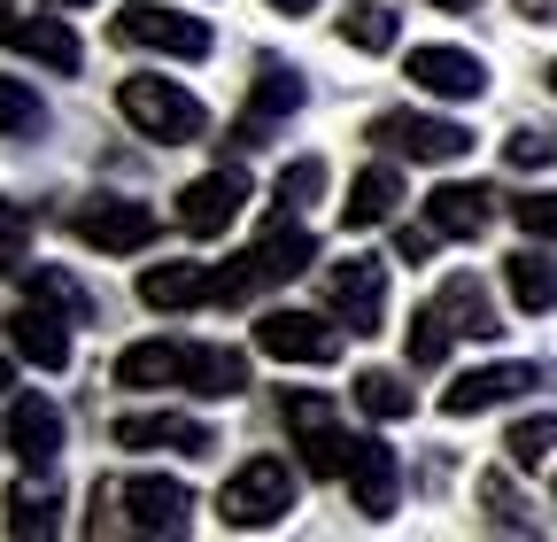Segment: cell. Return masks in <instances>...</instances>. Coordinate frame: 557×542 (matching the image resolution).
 <instances>
[{
  "mask_svg": "<svg viewBox=\"0 0 557 542\" xmlns=\"http://www.w3.org/2000/svg\"><path fill=\"white\" fill-rule=\"evenodd\" d=\"M318 263V241L310 225H295V210H278V225H263V241H248L240 256L218 263V303H248L278 280H302V271Z\"/></svg>",
  "mask_w": 557,
  "mask_h": 542,
  "instance_id": "1",
  "label": "cell"
},
{
  "mask_svg": "<svg viewBox=\"0 0 557 542\" xmlns=\"http://www.w3.org/2000/svg\"><path fill=\"white\" fill-rule=\"evenodd\" d=\"M295 504H302V465H287V457H248L233 481L218 489V519H225V527H240V534L278 527Z\"/></svg>",
  "mask_w": 557,
  "mask_h": 542,
  "instance_id": "2",
  "label": "cell"
},
{
  "mask_svg": "<svg viewBox=\"0 0 557 542\" xmlns=\"http://www.w3.org/2000/svg\"><path fill=\"white\" fill-rule=\"evenodd\" d=\"M116 109H124V124L139 132V140H163V148H186V140L209 132V109L186 86H171V78H124Z\"/></svg>",
  "mask_w": 557,
  "mask_h": 542,
  "instance_id": "3",
  "label": "cell"
},
{
  "mask_svg": "<svg viewBox=\"0 0 557 542\" xmlns=\"http://www.w3.org/2000/svg\"><path fill=\"white\" fill-rule=\"evenodd\" d=\"M278 419H287L295 449H302V472H318V481H341L348 465V434H341V411L325 387H278Z\"/></svg>",
  "mask_w": 557,
  "mask_h": 542,
  "instance_id": "4",
  "label": "cell"
},
{
  "mask_svg": "<svg viewBox=\"0 0 557 542\" xmlns=\"http://www.w3.org/2000/svg\"><path fill=\"white\" fill-rule=\"evenodd\" d=\"M109 39L116 47H156V54H178V62H201L209 47H218V32H209L201 16H178V9H163V0H124V9L109 16Z\"/></svg>",
  "mask_w": 557,
  "mask_h": 542,
  "instance_id": "5",
  "label": "cell"
},
{
  "mask_svg": "<svg viewBox=\"0 0 557 542\" xmlns=\"http://www.w3.org/2000/svg\"><path fill=\"white\" fill-rule=\"evenodd\" d=\"M70 233H78L86 248H101V256H139L163 233V218L148 210V201H132V194H86L78 210H70Z\"/></svg>",
  "mask_w": 557,
  "mask_h": 542,
  "instance_id": "6",
  "label": "cell"
},
{
  "mask_svg": "<svg viewBox=\"0 0 557 542\" xmlns=\"http://www.w3.org/2000/svg\"><path fill=\"white\" fill-rule=\"evenodd\" d=\"M372 148L410 156V163H465L472 156V132L457 116H418V109H387L372 116Z\"/></svg>",
  "mask_w": 557,
  "mask_h": 542,
  "instance_id": "7",
  "label": "cell"
},
{
  "mask_svg": "<svg viewBox=\"0 0 557 542\" xmlns=\"http://www.w3.org/2000/svg\"><path fill=\"white\" fill-rule=\"evenodd\" d=\"M325 303L333 318L357 333V342H372V333H387V263L380 256H348L325 271Z\"/></svg>",
  "mask_w": 557,
  "mask_h": 542,
  "instance_id": "8",
  "label": "cell"
},
{
  "mask_svg": "<svg viewBox=\"0 0 557 542\" xmlns=\"http://www.w3.org/2000/svg\"><path fill=\"white\" fill-rule=\"evenodd\" d=\"M310 101V86H302V71H287V62H256V86H248V109H240V124H233V156H248V148H263L271 140V124H287L295 109Z\"/></svg>",
  "mask_w": 557,
  "mask_h": 542,
  "instance_id": "9",
  "label": "cell"
},
{
  "mask_svg": "<svg viewBox=\"0 0 557 542\" xmlns=\"http://www.w3.org/2000/svg\"><path fill=\"white\" fill-rule=\"evenodd\" d=\"M240 210H248V171H240V163H218V171H201V178L178 194V233H186V241H218Z\"/></svg>",
  "mask_w": 557,
  "mask_h": 542,
  "instance_id": "10",
  "label": "cell"
},
{
  "mask_svg": "<svg viewBox=\"0 0 557 542\" xmlns=\"http://www.w3.org/2000/svg\"><path fill=\"white\" fill-rule=\"evenodd\" d=\"M256 349L278 365H333L341 357V325L318 310H263L256 318Z\"/></svg>",
  "mask_w": 557,
  "mask_h": 542,
  "instance_id": "11",
  "label": "cell"
},
{
  "mask_svg": "<svg viewBox=\"0 0 557 542\" xmlns=\"http://www.w3.org/2000/svg\"><path fill=\"white\" fill-rule=\"evenodd\" d=\"M348 504H357L364 519H395V496H403V457L380 442V434H348Z\"/></svg>",
  "mask_w": 557,
  "mask_h": 542,
  "instance_id": "12",
  "label": "cell"
},
{
  "mask_svg": "<svg viewBox=\"0 0 557 542\" xmlns=\"http://www.w3.org/2000/svg\"><path fill=\"white\" fill-rule=\"evenodd\" d=\"M116 496H124L132 534H186L194 527V489L171 481V472H132V481H116Z\"/></svg>",
  "mask_w": 557,
  "mask_h": 542,
  "instance_id": "13",
  "label": "cell"
},
{
  "mask_svg": "<svg viewBox=\"0 0 557 542\" xmlns=\"http://www.w3.org/2000/svg\"><path fill=\"white\" fill-rule=\"evenodd\" d=\"M109 442L116 449H171V457H209L218 449L209 419H194V411H124L109 427Z\"/></svg>",
  "mask_w": 557,
  "mask_h": 542,
  "instance_id": "14",
  "label": "cell"
},
{
  "mask_svg": "<svg viewBox=\"0 0 557 542\" xmlns=\"http://www.w3.org/2000/svg\"><path fill=\"white\" fill-rule=\"evenodd\" d=\"M9 457L24 465V472H54V457H62V403H47L39 387H24L16 403H9Z\"/></svg>",
  "mask_w": 557,
  "mask_h": 542,
  "instance_id": "15",
  "label": "cell"
},
{
  "mask_svg": "<svg viewBox=\"0 0 557 542\" xmlns=\"http://www.w3.org/2000/svg\"><path fill=\"white\" fill-rule=\"evenodd\" d=\"M403 78H410L418 94H434V101H480V94H487V62L465 54V47H410Z\"/></svg>",
  "mask_w": 557,
  "mask_h": 542,
  "instance_id": "16",
  "label": "cell"
},
{
  "mask_svg": "<svg viewBox=\"0 0 557 542\" xmlns=\"http://www.w3.org/2000/svg\"><path fill=\"white\" fill-rule=\"evenodd\" d=\"M0 47H16V54H32V62H47L54 78H70L86 62V47H78V32H70L62 16H16L9 0H0Z\"/></svg>",
  "mask_w": 557,
  "mask_h": 542,
  "instance_id": "17",
  "label": "cell"
},
{
  "mask_svg": "<svg viewBox=\"0 0 557 542\" xmlns=\"http://www.w3.org/2000/svg\"><path fill=\"white\" fill-rule=\"evenodd\" d=\"M534 380H542L534 365H480V372H457V380L442 387V411H449V419H480V411H496V403L527 395Z\"/></svg>",
  "mask_w": 557,
  "mask_h": 542,
  "instance_id": "18",
  "label": "cell"
},
{
  "mask_svg": "<svg viewBox=\"0 0 557 542\" xmlns=\"http://www.w3.org/2000/svg\"><path fill=\"white\" fill-rule=\"evenodd\" d=\"M9 349L24 365H39V372H62L70 365V318L24 295V310H9Z\"/></svg>",
  "mask_w": 557,
  "mask_h": 542,
  "instance_id": "19",
  "label": "cell"
},
{
  "mask_svg": "<svg viewBox=\"0 0 557 542\" xmlns=\"http://www.w3.org/2000/svg\"><path fill=\"white\" fill-rule=\"evenodd\" d=\"M178 387L201 395V403H233V395H248V349L186 342V372H178Z\"/></svg>",
  "mask_w": 557,
  "mask_h": 542,
  "instance_id": "20",
  "label": "cell"
},
{
  "mask_svg": "<svg viewBox=\"0 0 557 542\" xmlns=\"http://www.w3.org/2000/svg\"><path fill=\"white\" fill-rule=\"evenodd\" d=\"M139 303L148 310H209L218 303V263H148L139 271Z\"/></svg>",
  "mask_w": 557,
  "mask_h": 542,
  "instance_id": "21",
  "label": "cell"
},
{
  "mask_svg": "<svg viewBox=\"0 0 557 542\" xmlns=\"http://www.w3.org/2000/svg\"><path fill=\"white\" fill-rule=\"evenodd\" d=\"M487 218H496V194H487V186H434L426 194V225L442 233V241H480L487 233Z\"/></svg>",
  "mask_w": 557,
  "mask_h": 542,
  "instance_id": "22",
  "label": "cell"
},
{
  "mask_svg": "<svg viewBox=\"0 0 557 542\" xmlns=\"http://www.w3.org/2000/svg\"><path fill=\"white\" fill-rule=\"evenodd\" d=\"M395 201H403V171L395 163H364L357 178H348V201H341V225L348 233H372L395 218Z\"/></svg>",
  "mask_w": 557,
  "mask_h": 542,
  "instance_id": "23",
  "label": "cell"
},
{
  "mask_svg": "<svg viewBox=\"0 0 557 542\" xmlns=\"http://www.w3.org/2000/svg\"><path fill=\"white\" fill-rule=\"evenodd\" d=\"M442 318L457 325V342H496V333H504V318H496V295H487L480 280H472V271H457V280H442Z\"/></svg>",
  "mask_w": 557,
  "mask_h": 542,
  "instance_id": "24",
  "label": "cell"
},
{
  "mask_svg": "<svg viewBox=\"0 0 557 542\" xmlns=\"http://www.w3.org/2000/svg\"><path fill=\"white\" fill-rule=\"evenodd\" d=\"M504 287H511V303L527 318H549L557 310V256H542V241L519 248V256H504Z\"/></svg>",
  "mask_w": 557,
  "mask_h": 542,
  "instance_id": "25",
  "label": "cell"
},
{
  "mask_svg": "<svg viewBox=\"0 0 557 542\" xmlns=\"http://www.w3.org/2000/svg\"><path fill=\"white\" fill-rule=\"evenodd\" d=\"M186 372V342H132L116 357V387H178Z\"/></svg>",
  "mask_w": 557,
  "mask_h": 542,
  "instance_id": "26",
  "label": "cell"
},
{
  "mask_svg": "<svg viewBox=\"0 0 557 542\" xmlns=\"http://www.w3.org/2000/svg\"><path fill=\"white\" fill-rule=\"evenodd\" d=\"M16 280H24V295H32V303H47V310H62L70 325H86V318H94V295H86L78 280H70V271H62V263H24V271H16Z\"/></svg>",
  "mask_w": 557,
  "mask_h": 542,
  "instance_id": "27",
  "label": "cell"
},
{
  "mask_svg": "<svg viewBox=\"0 0 557 542\" xmlns=\"http://www.w3.org/2000/svg\"><path fill=\"white\" fill-rule=\"evenodd\" d=\"M341 39L357 47V54H395L403 16L387 9V0H348V9H341Z\"/></svg>",
  "mask_w": 557,
  "mask_h": 542,
  "instance_id": "28",
  "label": "cell"
},
{
  "mask_svg": "<svg viewBox=\"0 0 557 542\" xmlns=\"http://www.w3.org/2000/svg\"><path fill=\"white\" fill-rule=\"evenodd\" d=\"M449 349H457V325L442 318V303H418L410 325H403V357L418 372H434V365H449Z\"/></svg>",
  "mask_w": 557,
  "mask_h": 542,
  "instance_id": "29",
  "label": "cell"
},
{
  "mask_svg": "<svg viewBox=\"0 0 557 542\" xmlns=\"http://www.w3.org/2000/svg\"><path fill=\"white\" fill-rule=\"evenodd\" d=\"M348 395H357V411L364 419H380V427H395V419H410V380L403 372H387V365H372V372H357V387H348Z\"/></svg>",
  "mask_w": 557,
  "mask_h": 542,
  "instance_id": "30",
  "label": "cell"
},
{
  "mask_svg": "<svg viewBox=\"0 0 557 542\" xmlns=\"http://www.w3.org/2000/svg\"><path fill=\"white\" fill-rule=\"evenodd\" d=\"M39 132H47V101H39V86L0 71V140H39Z\"/></svg>",
  "mask_w": 557,
  "mask_h": 542,
  "instance_id": "31",
  "label": "cell"
},
{
  "mask_svg": "<svg viewBox=\"0 0 557 542\" xmlns=\"http://www.w3.org/2000/svg\"><path fill=\"white\" fill-rule=\"evenodd\" d=\"M480 512H487V527H496V534H534V512L519 504L511 472H480Z\"/></svg>",
  "mask_w": 557,
  "mask_h": 542,
  "instance_id": "32",
  "label": "cell"
},
{
  "mask_svg": "<svg viewBox=\"0 0 557 542\" xmlns=\"http://www.w3.org/2000/svg\"><path fill=\"white\" fill-rule=\"evenodd\" d=\"M504 457H511L519 472L549 465V457H557V411H534V419H519V427L504 434Z\"/></svg>",
  "mask_w": 557,
  "mask_h": 542,
  "instance_id": "33",
  "label": "cell"
},
{
  "mask_svg": "<svg viewBox=\"0 0 557 542\" xmlns=\"http://www.w3.org/2000/svg\"><path fill=\"white\" fill-rule=\"evenodd\" d=\"M54 527H62V496L47 489V472H39V489L9 496V534H54Z\"/></svg>",
  "mask_w": 557,
  "mask_h": 542,
  "instance_id": "34",
  "label": "cell"
},
{
  "mask_svg": "<svg viewBox=\"0 0 557 542\" xmlns=\"http://www.w3.org/2000/svg\"><path fill=\"white\" fill-rule=\"evenodd\" d=\"M318 194H325V156H295L278 171V210H310Z\"/></svg>",
  "mask_w": 557,
  "mask_h": 542,
  "instance_id": "35",
  "label": "cell"
},
{
  "mask_svg": "<svg viewBox=\"0 0 557 542\" xmlns=\"http://www.w3.org/2000/svg\"><path fill=\"white\" fill-rule=\"evenodd\" d=\"M24 256H32V210L0 194V280H9V271H24Z\"/></svg>",
  "mask_w": 557,
  "mask_h": 542,
  "instance_id": "36",
  "label": "cell"
},
{
  "mask_svg": "<svg viewBox=\"0 0 557 542\" xmlns=\"http://www.w3.org/2000/svg\"><path fill=\"white\" fill-rule=\"evenodd\" d=\"M504 163H511V171H549V163H557V132H542V124H519L511 140H504Z\"/></svg>",
  "mask_w": 557,
  "mask_h": 542,
  "instance_id": "37",
  "label": "cell"
},
{
  "mask_svg": "<svg viewBox=\"0 0 557 542\" xmlns=\"http://www.w3.org/2000/svg\"><path fill=\"white\" fill-rule=\"evenodd\" d=\"M511 225H519L527 241H557V186H549V194H519V201H511Z\"/></svg>",
  "mask_w": 557,
  "mask_h": 542,
  "instance_id": "38",
  "label": "cell"
},
{
  "mask_svg": "<svg viewBox=\"0 0 557 542\" xmlns=\"http://www.w3.org/2000/svg\"><path fill=\"white\" fill-rule=\"evenodd\" d=\"M434 241H442L434 225H395V256H403V263H426V256H434Z\"/></svg>",
  "mask_w": 557,
  "mask_h": 542,
  "instance_id": "39",
  "label": "cell"
},
{
  "mask_svg": "<svg viewBox=\"0 0 557 542\" xmlns=\"http://www.w3.org/2000/svg\"><path fill=\"white\" fill-rule=\"evenodd\" d=\"M519 16L527 24H557V0H519Z\"/></svg>",
  "mask_w": 557,
  "mask_h": 542,
  "instance_id": "40",
  "label": "cell"
},
{
  "mask_svg": "<svg viewBox=\"0 0 557 542\" xmlns=\"http://www.w3.org/2000/svg\"><path fill=\"white\" fill-rule=\"evenodd\" d=\"M271 9H278V16H310V9H318V0H271Z\"/></svg>",
  "mask_w": 557,
  "mask_h": 542,
  "instance_id": "41",
  "label": "cell"
},
{
  "mask_svg": "<svg viewBox=\"0 0 557 542\" xmlns=\"http://www.w3.org/2000/svg\"><path fill=\"white\" fill-rule=\"evenodd\" d=\"M16 387V365H9V349H0V395H9Z\"/></svg>",
  "mask_w": 557,
  "mask_h": 542,
  "instance_id": "42",
  "label": "cell"
},
{
  "mask_svg": "<svg viewBox=\"0 0 557 542\" xmlns=\"http://www.w3.org/2000/svg\"><path fill=\"white\" fill-rule=\"evenodd\" d=\"M434 9H449V16H465V9H480V0H434Z\"/></svg>",
  "mask_w": 557,
  "mask_h": 542,
  "instance_id": "43",
  "label": "cell"
},
{
  "mask_svg": "<svg viewBox=\"0 0 557 542\" xmlns=\"http://www.w3.org/2000/svg\"><path fill=\"white\" fill-rule=\"evenodd\" d=\"M47 9H94V0H47Z\"/></svg>",
  "mask_w": 557,
  "mask_h": 542,
  "instance_id": "44",
  "label": "cell"
},
{
  "mask_svg": "<svg viewBox=\"0 0 557 542\" xmlns=\"http://www.w3.org/2000/svg\"><path fill=\"white\" fill-rule=\"evenodd\" d=\"M542 86H549V94H557V62H549V71H542Z\"/></svg>",
  "mask_w": 557,
  "mask_h": 542,
  "instance_id": "45",
  "label": "cell"
}]
</instances>
